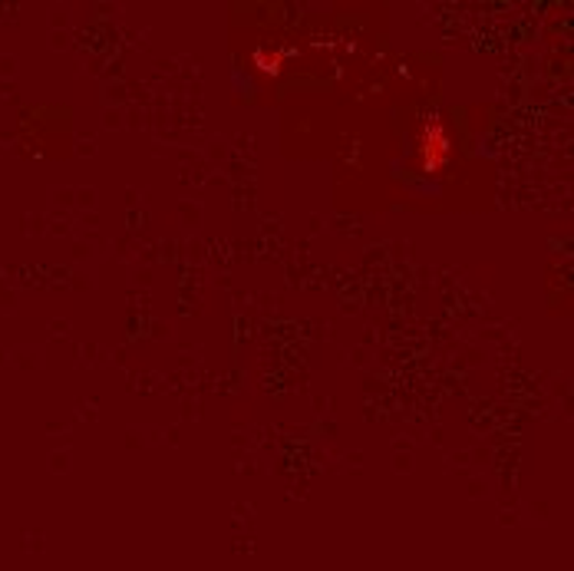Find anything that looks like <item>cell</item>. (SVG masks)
Instances as JSON below:
<instances>
[{
	"instance_id": "6da1fadb",
	"label": "cell",
	"mask_w": 574,
	"mask_h": 571,
	"mask_svg": "<svg viewBox=\"0 0 574 571\" xmlns=\"http://www.w3.org/2000/svg\"><path fill=\"white\" fill-rule=\"evenodd\" d=\"M416 152H419V166L426 169V172H443L446 166H449V159H453V142H449V133H446V126L439 123V119H429L423 129H419V146H416Z\"/></svg>"
}]
</instances>
